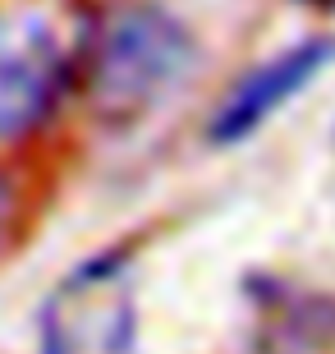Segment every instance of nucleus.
Returning a JSON list of instances; mask_svg holds the SVG:
<instances>
[{
	"instance_id": "2",
	"label": "nucleus",
	"mask_w": 335,
	"mask_h": 354,
	"mask_svg": "<svg viewBox=\"0 0 335 354\" xmlns=\"http://www.w3.org/2000/svg\"><path fill=\"white\" fill-rule=\"evenodd\" d=\"M37 350L138 354V281L129 253H92L55 281L37 308Z\"/></svg>"
},
{
	"instance_id": "5",
	"label": "nucleus",
	"mask_w": 335,
	"mask_h": 354,
	"mask_svg": "<svg viewBox=\"0 0 335 354\" xmlns=\"http://www.w3.org/2000/svg\"><path fill=\"white\" fill-rule=\"evenodd\" d=\"M14 230H19V184L0 171V253L14 244Z\"/></svg>"
},
{
	"instance_id": "4",
	"label": "nucleus",
	"mask_w": 335,
	"mask_h": 354,
	"mask_svg": "<svg viewBox=\"0 0 335 354\" xmlns=\"http://www.w3.org/2000/svg\"><path fill=\"white\" fill-rule=\"evenodd\" d=\"M335 60V37H303L267 55L262 65H253L244 79L225 92V102L216 106V115L207 124L211 143H244L267 124L271 115H280L298 92H308L326 65Z\"/></svg>"
},
{
	"instance_id": "3",
	"label": "nucleus",
	"mask_w": 335,
	"mask_h": 354,
	"mask_svg": "<svg viewBox=\"0 0 335 354\" xmlns=\"http://www.w3.org/2000/svg\"><path fill=\"white\" fill-rule=\"evenodd\" d=\"M74 83V55L37 10L0 14V143H19L55 115Z\"/></svg>"
},
{
	"instance_id": "1",
	"label": "nucleus",
	"mask_w": 335,
	"mask_h": 354,
	"mask_svg": "<svg viewBox=\"0 0 335 354\" xmlns=\"http://www.w3.org/2000/svg\"><path fill=\"white\" fill-rule=\"evenodd\" d=\"M198 37L156 0H119L88 41V97L106 120H133L180 88Z\"/></svg>"
}]
</instances>
